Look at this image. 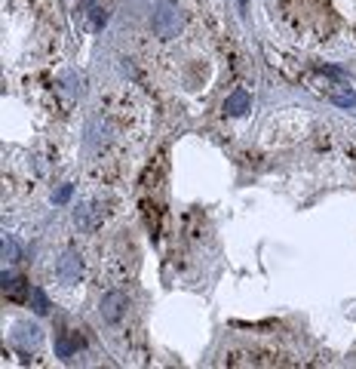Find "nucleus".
<instances>
[{
    "instance_id": "obj_12",
    "label": "nucleus",
    "mask_w": 356,
    "mask_h": 369,
    "mask_svg": "<svg viewBox=\"0 0 356 369\" xmlns=\"http://www.w3.org/2000/svg\"><path fill=\"white\" fill-rule=\"evenodd\" d=\"M68 197H71V184H65V188H61L59 194H56V200H59V203H65Z\"/></svg>"
},
{
    "instance_id": "obj_13",
    "label": "nucleus",
    "mask_w": 356,
    "mask_h": 369,
    "mask_svg": "<svg viewBox=\"0 0 356 369\" xmlns=\"http://www.w3.org/2000/svg\"><path fill=\"white\" fill-rule=\"evenodd\" d=\"M239 6H243V10H246V0H239Z\"/></svg>"
},
{
    "instance_id": "obj_8",
    "label": "nucleus",
    "mask_w": 356,
    "mask_h": 369,
    "mask_svg": "<svg viewBox=\"0 0 356 369\" xmlns=\"http://www.w3.org/2000/svg\"><path fill=\"white\" fill-rule=\"evenodd\" d=\"M0 256H3V265H15L22 259V246L13 240L10 234H3V243H0Z\"/></svg>"
},
{
    "instance_id": "obj_2",
    "label": "nucleus",
    "mask_w": 356,
    "mask_h": 369,
    "mask_svg": "<svg viewBox=\"0 0 356 369\" xmlns=\"http://www.w3.org/2000/svg\"><path fill=\"white\" fill-rule=\"evenodd\" d=\"M126 308H129V298H126V292H107V296L102 298V320L105 323H117V320H123V314H126Z\"/></svg>"
},
{
    "instance_id": "obj_6",
    "label": "nucleus",
    "mask_w": 356,
    "mask_h": 369,
    "mask_svg": "<svg viewBox=\"0 0 356 369\" xmlns=\"http://www.w3.org/2000/svg\"><path fill=\"white\" fill-rule=\"evenodd\" d=\"M326 96H329L335 105H341V108H353V105H356V89L347 87V80H341L338 87H329Z\"/></svg>"
},
{
    "instance_id": "obj_4",
    "label": "nucleus",
    "mask_w": 356,
    "mask_h": 369,
    "mask_svg": "<svg viewBox=\"0 0 356 369\" xmlns=\"http://www.w3.org/2000/svg\"><path fill=\"white\" fill-rule=\"evenodd\" d=\"M13 338H15V345H19V348L31 351V348H37V345H40L43 333H40V326H34V323H19Z\"/></svg>"
},
{
    "instance_id": "obj_3",
    "label": "nucleus",
    "mask_w": 356,
    "mask_h": 369,
    "mask_svg": "<svg viewBox=\"0 0 356 369\" xmlns=\"http://www.w3.org/2000/svg\"><path fill=\"white\" fill-rule=\"evenodd\" d=\"M83 274V261L77 252H65V256L59 259V280L61 283H77Z\"/></svg>"
},
{
    "instance_id": "obj_9",
    "label": "nucleus",
    "mask_w": 356,
    "mask_h": 369,
    "mask_svg": "<svg viewBox=\"0 0 356 369\" xmlns=\"http://www.w3.org/2000/svg\"><path fill=\"white\" fill-rule=\"evenodd\" d=\"M3 292H6L10 298H22V296L28 292V283L22 280V277H13V274L3 271Z\"/></svg>"
},
{
    "instance_id": "obj_11",
    "label": "nucleus",
    "mask_w": 356,
    "mask_h": 369,
    "mask_svg": "<svg viewBox=\"0 0 356 369\" xmlns=\"http://www.w3.org/2000/svg\"><path fill=\"white\" fill-rule=\"evenodd\" d=\"M105 22H107V13H102V10H96V15H92V28H102L105 25Z\"/></svg>"
},
{
    "instance_id": "obj_10",
    "label": "nucleus",
    "mask_w": 356,
    "mask_h": 369,
    "mask_svg": "<svg viewBox=\"0 0 356 369\" xmlns=\"http://www.w3.org/2000/svg\"><path fill=\"white\" fill-rule=\"evenodd\" d=\"M31 308H34L37 314H50V298L43 296V289H31Z\"/></svg>"
},
{
    "instance_id": "obj_5",
    "label": "nucleus",
    "mask_w": 356,
    "mask_h": 369,
    "mask_svg": "<svg viewBox=\"0 0 356 369\" xmlns=\"http://www.w3.org/2000/svg\"><path fill=\"white\" fill-rule=\"evenodd\" d=\"M249 108H252V99H249V92H246V89H234V92L228 96V102H224V111L234 114V117L246 114Z\"/></svg>"
},
{
    "instance_id": "obj_7",
    "label": "nucleus",
    "mask_w": 356,
    "mask_h": 369,
    "mask_svg": "<svg viewBox=\"0 0 356 369\" xmlns=\"http://www.w3.org/2000/svg\"><path fill=\"white\" fill-rule=\"evenodd\" d=\"M83 348V338L80 335H77V333H65V335H61L59 338V345H56V351H59V357H71V354L74 351H80Z\"/></svg>"
},
{
    "instance_id": "obj_1",
    "label": "nucleus",
    "mask_w": 356,
    "mask_h": 369,
    "mask_svg": "<svg viewBox=\"0 0 356 369\" xmlns=\"http://www.w3.org/2000/svg\"><path fill=\"white\" fill-rule=\"evenodd\" d=\"M178 25H181V19H178L175 6L172 3H160L157 13H154V31H157L160 37H175Z\"/></svg>"
}]
</instances>
